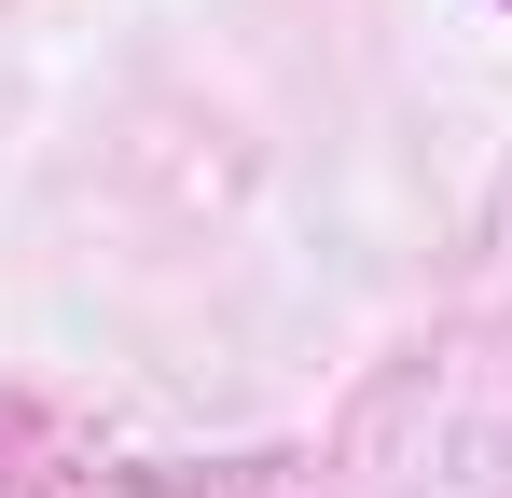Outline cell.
I'll use <instances>...</instances> for the list:
<instances>
[{
	"label": "cell",
	"mask_w": 512,
	"mask_h": 498,
	"mask_svg": "<svg viewBox=\"0 0 512 498\" xmlns=\"http://www.w3.org/2000/svg\"><path fill=\"white\" fill-rule=\"evenodd\" d=\"M499 14H512V0H499Z\"/></svg>",
	"instance_id": "obj_1"
}]
</instances>
